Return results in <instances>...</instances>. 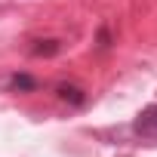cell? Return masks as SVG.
I'll return each mask as SVG.
<instances>
[{
    "label": "cell",
    "instance_id": "cell-1",
    "mask_svg": "<svg viewBox=\"0 0 157 157\" xmlns=\"http://www.w3.org/2000/svg\"><path fill=\"white\" fill-rule=\"evenodd\" d=\"M132 132L136 139L148 142V145H157V105H145L136 120H132Z\"/></svg>",
    "mask_w": 157,
    "mask_h": 157
},
{
    "label": "cell",
    "instance_id": "cell-2",
    "mask_svg": "<svg viewBox=\"0 0 157 157\" xmlns=\"http://www.w3.org/2000/svg\"><path fill=\"white\" fill-rule=\"evenodd\" d=\"M56 93H59L62 102H68V105H74V108H83V105H86V93H83L80 86H74V83H59Z\"/></svg>",
    "mask_w": 157,
    "mask_h": 157
},
{
    "label": "cell",
    "instance_id": "cell-3",
    "mask_svg": "<svg viewBox=\"0 0 157 157\" xmlns=\"http://www.w3.org/2000/svg\"><path fill=\"white\" fill-rule=\"evenodd\" d=\"M6 86L16 90V93H34L40 83H37V77H31V74H25V71H16V74H10Z\"/></svg>",
    "mask_w": 157,
    "mask_h": 157
},
{
    "label": "cell",
    "instance_id": "cell-4",
    "mask_svg": "<svg viewBox=\"0 0 157 157\" xmlns=\"http://www.w3.org/2000/svg\"><path fill=\"white\" fill-rule=\"evenodd\" d=\"M56 52H62V43L56 40V37H49V40H34V46H31V56H43V59H49V56H56Z\"/></svg>",
    "mask_w": 157,
    "mask_h": 157
},
{
    "label": "cell",
    "instance_id": "cell-5",
    "mask_svg": "<svg viewBox=\"0 0 157 157\" xmlns=\"http://www.w3.org/2000/svg\"><path fill=\"white\" fill-rule=\"evenodd\" d=\"M99 46H102V49H108V28H102V31H99Z\"/></svg>",
    "mask_w": 157,
    "mask_h": 157
}]
</instances>
